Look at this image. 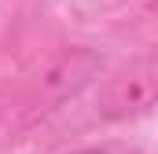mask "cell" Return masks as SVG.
<instances>
[{
    "label": "cell",
    "mask_w": 158,
    "mask_h": 154,
    "mask_svg": "<svg viewBox=\"0 0 158 154\" xmlns=\"http://www.w3.org/2000/svg\"><path fill=\"white\" fill-rule=\"evenodd\" d=\"M147 7H151V11H155V15H158V0H147Z\"/></svg>",
    "instance_id": "obj_4"
},
{
    "label": "cell",
    "mask_w": 158,
    "mask_h": 154,
    "mask_svg": "<svg viewBox=\"0 0 158 154\" xmlns=\"http://www.w3.org/2000/svg\"><path fill=\"white\" fill-rule=\"evenodd\" d=\"M70 154H107L103 147H81V151H70Z\"/></svg>",
    "instance_id": "obj_3"
},
{
    "label": "cell",
    "mask_w": 158,
    "mask_h": 154,
    "mask_svg": "<svg viewBox=\"0 0 158 154\" xmlns=\"http://www.w3.org/2000/svg\"><path fill=\"white\" fill-rule=\"evenodd\" d=\"M99 70H103L99 51H92V48H63V51L40 70L37 95L44 103H63V99L77 95Z\"/></svg>",
    "instance_id": "obj_2"
},
{
    "label": "cell",
    "mask_w": 158,
    "mask_h": 154,
    "mask_svg": "<svg viewBox=\"0 0 158 154\" xmlns=\"http://www.w3.org/2000/svg\"><path fill=\"white\" fill-rule=\"evenodd\" d=\"M155 103H158V48L121 66L114 77H107V84L99 88L96 110L103 121H129L151 110Z\"/></svg>",
    "instance_id": "obj_1"
}]
</instances>
